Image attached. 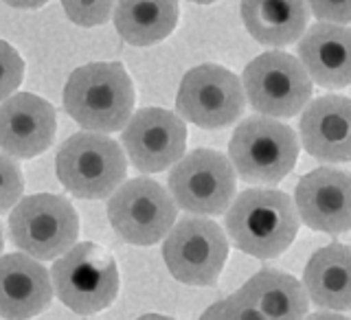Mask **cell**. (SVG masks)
<instances>
[{
	"label": "cell",
	"instance_id": "6da1fadb",
	"mask_svg": "<svg viewBox=\"0 0 351 320\" xmlns=\"http://www.w3.org/2000/svg\"><path fill=\"white\" fill-rule=\"evenodd\" d=\"M64 110L86 132H119L132 119L134 84L119 62L80 66L64 86Z\"/></svg>",
	"mask_w": 351,
	"mask_h": 320
},
{
	"label": "cell",
	"instance_id": "7a4b0ae2",
	"mask_svg": "<svg viewBox=\"0 0 351 320\" xmlns=\"http://www.w3.org/2000/svg\"><path fill=\"white\" fill-rule=\"evenodd\" d=\"M230 241L250 257L274 259L292 246L299 233V213L290 195L272 186L241 191L226 211Z\"/></svg>",
	"mask_w": 351,
	"mask_h": 320
},
{
	"label": "cell",
	"instance_id": "3957f363",
	"mask_svg": "<svg viewBox=\"0 0 351 320\" xmlns=\"http://www.w3.org/2000/svg\"><path fill=\"white\" fill-rule=\"evenodd\" d=\"M55 171L71 195L104 200L123 184L128 158L114 138L97 132H77L62 143L55 156Z\"/></svg>",
	"mask_w": 351,
	"mask_h": 320
},
{
	"label": "cell",
	"instance_id": "277c9868",
	"mask_svg": "<svg viewBox=\"0 0 351 320\" xmlns=\"http://www.w3.org/2000/svg\"><path fill=\"white\" fill-rule=\"evenodd\" d=\"M228 158L244 182L274 186L294 169L299 140L294 130L277 119L248 116L230 136Z\"/></svg>",
	"mask_w": 351,
	"mask_h": 320
},
{
	"label": "cell",
	"instance_id": "5b68a950",
	"mask_svg": "<svg viewBox=\"0 0 351 320\" xmlns=\"http://www.w3.org/2000/svg\"><path fill=\"white\" fill-rule=\"evenodd\" d=\"M55 296L80 316L104 312L119 294V270L110 252L93 241L75 244L51 268Z\"/></svg>",
	"mask_w": 351,
	"mask_h": 320
},
{
	"label": "cell",
	"instance_id": "8992f818",
	"mask_svg": "<svg viewBox=\"0 0 351 320\" xmlns=\"http://www.w3.org/2000/svg\"><path fill=\"white\" fill-rule=\"evenodd\" d=\"M9 237L33 259H60L77 244L80 217L66 197L36 193L22 197L9 213Z\"/></svg>",
	"mask_w": 351,
	"mask_h": 320
},
{
	"label": "cell",
	"instance_id": "52a82bcc",
	"mask_svg": "<svg viewBox=\"0 0 351 320\" xmlns=\"http://www.w3.org/2000/svg\"><path fill=\"white\" fill-rule=\"evenodd\" d=\"M248 103L261 116L290 119L310 106L312 77L294 55L268 51L252 60L241 75Z\"/></svg>",
	"mask_w": 351,
	"mask_h": 320
},
{
	"label": "cell",
	"instance_id": "ba28073f",
	"mask_svg": "<svg viewBox=\"0 0 351 320\" xmlns=\"http://www.w3.org/2000/svg\"><path fill=\"white\" fill-rule=\"evenodd\" d=\"M228 156L215 149H193L173 164L169 193L182 211L222 215L235 202L237 175Z\"/></svg>",
	"mask_w": 351,
	"mask_h": 320
},
{
	"label": "cell",
	"instance_id": "9c48e42d",
	"mask_svg": "<svg viewBox=\"0 0 351 320\" xmlns=\"http://www.w3.org/2000/svg\"><path fill=\"white\" fill-rule=\"evenodd\" d=\"M178 204L152 178H134L108 200V219L117 235L134 246H154L176 226Z\"/></svg>",
	"mask_w": 351,
	"mask_h": 320
},
{
	"label": "cell",
	"instance_id": "30bf717a",
	"mask_svg": "<svg viewBox=\"0 0 351 320\" xmlns=\"http://www.w3.org/2000/svg\"><path fill=\"white\" fill-rule=\"evenodd\" d=\"M246 93L244 86L224 66L200 64L182 77L176 110L189 123L217 130L226 127L244 114Z\"/></svg>",
	"mask_w": 351,
	"mask_h": 320
},
{
	"label": "cell",
	"instance_id": "8fae6325",
	"mask_svg": "<svg viewBox=\"0 0 351 320\" xmlns=\"http://www.w3.org/2000/svg\"><path fill=\"white\" fill-rule=\"evenodd\" d=\"M228 257L224 230L206 217H182L162 244L165 266L184 285H213Z\"/></svg>",
	"mask_w": 351,
	"mask_h": 320
},
{
	"label": "cell",
	"instance_id": "7c38bea8",
	"mask_svg": "<svg viewBox=\"0 0 351 320\" xmlns=\"http://www.w3.org/2000/svg\"><path fill=\"white\" fill-rule=\"evenodd\" d=\"M121 143L141 173L165 171L184 156V119L165 108H141L123 127Z\"/></svg>",
	"mask_w": 351,
	"mask_h": 320
},
{
	"label": "cell",
	"instance_id": "4fadbf2b",
	"mask_svg": "<svg viewBox=\"0 0 351 320\" xmlns=\"http://www.w3.org/2000/svg\"><path fill=\"white\" fill-rule=\"evenodd\" d=\"M296 213L312 230L340 235L351 228V173L318 167L305 173L294 191Z\"/></svg>",
	"mask_w": 351,
	"mask_h": 320
},
{
	"label": "cell",
	"instance_id": "5bb4252c",
	"mask_svg": "<svg viewBox=\"0 0 351 320\" xmlns=\"http://www.w3.org/2000/svg\"><path fill=\"white\" fill-rule=\"evenodd\" d=\"M58 132L55 108L33 93H16L0 103V149L14 158L44 153Z\"/></svg>",
	"mask_w": 351,
	"mask_h": 320
},
{
	"label": "cell",
	"instance_id": "9a60e30c",
	"mask_svg": "<svg viewBox=\"0 0 351 320\" xmlns=\"http://www.w3.org/2000/svg\"><path fill=\"white\" fill-rule=\"evenodd\" d=\"M49 270L25 252L0 257V318L29 320L53 301Z\"/></svg>",
	"mask_w": 351,
	"mask_h": 320
},
{
	"label": "cell",
	"instance_id": "2e32d148",
	"mask_svg": "<svg viewBox=\"0 0 351 320\" xmlns=\"http://www.w3.org/2000/svg\"><path fill=\"white\" fill-rule=\"evenodd\" d=\"M305 151L323 162H351V99L318 97L299 121Z\"/></svg>",
	"mask_w": 351,
	"mask_h": 320
},
{
	"label": "cell",
	"instance_id": "e0dca14e",
	"mask_svg": "<svg viewBox=\"0 0 351 320\" xmlns=\"http://www.w3.org/2000/svg\"><path fill=\"white\" fill-rule=\"evenodd\" d=\"M299 60L318 86H351V29L332 22H316L299 42Z\"/></svg>",
	"mask_w": 351,
	"mask_h": 320
},
{
	"label": "cell",
	"instance_id": "ac0fdd59",
	"mask_svg": "<svg viewBox=\"0 0 351 320\" xmlns=\"http://www.w3.org/2000/svg\"><path fill=\"white\" fill-rule=\"evenodd\" d=\"M307 296L321 310H351V248L345 244H327L318 248L303 270Z\"/></svg>",
	"mask_w": 351,
	"mask_h": 320
},
{
	"label": "cell",
	"instance_id": "d6986e66",
	"mask_svg": "<svg viewBox=\"0 0 351 320\" xmlns=\"http://www.w3.org/2000/svg\"><path fill=\"white\" fill-rule=\"evenodd\" d=\"M241 20L263 47H288L303 38L310 5L307 0H241Z\"/></svg>",
	"mask_w": 351,
	"mask_h": 320
},
{
	"label": "cell",
	"instance_id": "ffe728a7",
	"mask_svg": "<svg viewBox=\"0 0 351 320\" xmlns=\"http://www.w3.org/2000/svg\"><path fill=\"white\" fill-rule=\"evenodd\" d=\"M241 301H246L259 310L268 320H305L310 296L305 285L292 274L279 270H261L241 285L235 292Z\"/></svg>",
	"mask_w": 351,
	"mask_h": 320
},
{
	"label": "cell",
	"instance_id": "44dd1931",
	"mask_svg": "<svg viewBox=\"0 0 351 320\" xmlns=\"http://www.w3.org/2000/svg\"><path fill=\"white\" fill-rule=\"evenodd\" d=\"M114 27L132 47H152L178 25V0H117Z\"/></svg>",
	"mask_w": 351,
	"mask_h": 320
},
{
	"label": "cell",
	"instance_id": "7402d4cb",
	"mask_svg": "<svg viewBox=\"0 0 351 320\" xmlns=\"http://www.w3.org/2000/svg\"><path fill=\"white\" fill-rule=\"evenodd\" d=\"M25 191V178L18 158L0 149V215L14 211Z\"/></svg>",
	"mask_w": 351,
	"mask_h": 320
},
{
	"label": "cell",
	"instance_id": "603a6c76",
	"mask_svg": "<svg viewBox=\"0 0 351 320\" xmlns=\"http://www.w3.org/2000/svg\"><path fill=\"white\" fill-rule=\"evenodd\" d=\"M114 0H62L66 16L77 27H99L112 18Z\"/></svg>",
	"mask_w": 351,
	"mask_h": 320
},
{
	"label": "cell",
	"instance_id": "cb8c5ba5",
	"mask_svg": "<svg viewBox=\"0 0 351 320\" xmlns=\"http://www.w3.org/2000/svg\"><path fill=\"white\" fill-rule=\"evenodd\" d=\"M25 77V62L9 42L0 40V103L14 97Z\"/></svg>",
	"mask_w": 351,
	"mask_h": 320
},
{
	"label": "cell",
	"instance_id": "d4e9b609",
	"mask_svg": "<svg viewBox=\"0 0 351 320\" xmlns=\"http://www.w3.org/2000/svg\"><path fill=\"white\" fill-rule=\"evenodd\" d=\"M307 5L321 22L351 25V0H307Z\"/></svg>",
	"mask_w": 351,
	"mask_h": 320
},
{
	"label": "cell",
	"instance_id": "484cf974",
	"mask_svg": "<svg viewBox=\"0 0 351 320\" xmlns=\"http://www.w3.org/2000/svg\"><path fill=\"white\" fill-rule=\"evenodd\" d=\"M228 303H230V310H233L237 320H268L259 310H255V307L248 305L246 301H241L237 294H230Z\"/></svg>",
	"mask_w": 351,
	"mask_h": 320
},
{
	"label": "cell",
	"instance_id": "4316f807",
	"mask_svg": "<svg viewBox=\"0 0 351 320\" xmlns=\"http://www.w3.org/2000/svg\"><path fill=\"white\" fill-rule=\"evenodd\" d=\"M200 320H237V318H235L233 310H230L228 299H224V301H217L208 307V310L200 316Z\"/></svg>",
	"mask_w": 351,
	"mask_h": 320
},
{
	"label": "cell",
	"instance_id": "83f0119b",
	"mask_svg": "<svg viewBox=\"0 0 351 320\" xmlns=\"http://www.w3.org/2000/svg\"><path fill=\"white\" fill-rule=\"evenodd\" d=\"M9 7H16V9H38L44 7L49 0H3Z\"/></svg>",
	"mask_w": 351,
	"mask_h": 320
},
{
	"label": "cell",
	"instance_id": "f1b7e54d",
	"mask_svg": "<svg viewBox=\"0 0 351 320\" xmlns=\"http://www.w3.org/2000/svg\"><path fill=\"white\" fill-rule=\"evenodd\" d=\"M305 320H351L343 314H336V312H316L312 316H307Z\"/></svg>",
	"mask_w": 351,
	"mask_h": 320
},
{
	"label": "cell",
	"instance_id": "f546056e",
	"mask_svg": "<svg viewBox=\"0 0 351 320\" xmlns=\"http://www.w3.org/2000/svg\"><path fill=\"white\" fill-rule=\"evenodd\" d=\"M136 320H176V318H169V316H162V314H145Z\"/></svg>",
	"mask_w": 351,
	"mask_h": 320
},
{
	"label": "cell",
	"instance_id": "4dcf8cb0",
	"mask_svg": "<svg viewBox=\"0 0 351 320\" xmlns=\"http://www.w3.org/2000/svg\"><path fill=\"white\" fill-rule=\"evenodd\" d=\"M189 3H195V5H211L215 0H189Z\"/></svg>",
	"mask_w": 351,
	"mask_h": 320
},
{
	"label": "cell",
	"instance_id": "1f68e13d",
	"mask_svg": "<svg viewBox=\"0 0 351 320\" xmlns=\"http://www.w3.org/2000/svg\"><path fill=\"white\" fill-rule=\"evenodd\" d=\"M5 248V237H3V226H0V252Z\"/></svg>",
	"mask_w": 351,
	"mask_h": 320
}]
</instances>
